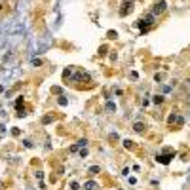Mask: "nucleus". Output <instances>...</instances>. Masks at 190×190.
Segmentation results:
<instances>
[{"mask_svg": "<svg viewBox=\"0 0 190 190\" xmlns=\"http://www.w3.org/2000/svg\"><path fill=\"white\" fill-rule=\"evenodd\" d=\"M154 17H156V15L150 11V14L143 15V17H141L139 21H137V27L141 29V34H147V32L150 31L152 27H154V23H156V19H154Z\"/></svg>", "mask_w": 190, "mask_h": 190, "instance_id": "1", "label": "nucleus"}, {"mask_svg": "<svg viewBox=\"0 0 190 190\" xmlns=\"http://www.w3.org/2000/svg\"><path fill=\"white\" fill-rule=\"evenodd\" d=\"M167 126L169 127H175V129H181L184 126V118L183 116L179 114V112H171V114H169V118H167Z\"/></svg>", "mask_w": 190, "mask_h": 190, "instance_id": "2", "label": "nucleus"}, {"mask_svg": "<svg viewBox=\"0 0 190 190\" xmlns=\"http://www.w3.org/2000/svg\"><path fill=\"white\" fill-rule=\"evenodd\" d=\"M165 10H167V2H165V0H156L154 6H152V14H154L156 17H158V15H162Z\"/></svg>", "mask_w": 190, "mask_h": 190, "instance_id": "3", "label": "nucleus"}, {"mask_svg": "<svg viewBox=\"0 0 190 190\" xmlns=\"http://www.w3.org/2000/svg\"><path fill=\"white\" fill-rule=\"evenodd\" d=\"M133 2L135 0H124L122 2V6H120V15L122 17H126V15H129L133 11Z\"/></svg>", "mask_w": 190, "mask_h": 190, "instance_id": "4", "label": "nucleus"}, {"mask_svg": "<svg viewBox=\"0 0 190 190\" xmlns=\"http://www.w3.org/2000/svg\"><path fill=\"white\" fill-rule=\"evenodd\" d=\"M74 72H76V68H74V67L65 68V70H63V82H65V84L72 82V78H74Z\"/></svg>", "mask_w": 190, "mask_h": 190, "instance_id": "5", "label": "nucleus"}, {"mask_svg": "<svg viewBox=\"0 0 190 190\" xmlns=\"http://www.w3.org/2000/svg\"><path fill=\"white\" fill-rule=\"evenodd\" d=\"M133 131L139 133V135H144V133H147V124H143V122H135V124H133Z\"/></svg>", "mask_w": 190, "mask_h": 190, "instance_id": "6", "label": "nucleus"}, {"mask_svg": "<svg viewBox=\"0 0 190 190\" xmlns=\"http://www.w3.org/2000/svg\"><path fill=\"white\" fill-rule=\"evenodd\" d=\"M171 158H173V156H167V154H158V156H156V160H158L160 164H164V165H167L169 162H171Z\"/></svg>", "mask_w": 190, "mask_h": 190, "instance_id": "7", "label": "nucleus"}, {"mask_svg": "<svg viewBox=\"0 0 190 190\" xmlns=\"http://www.w3.org/2000/svg\"><path fill=\"white\" fill-rule=\"evenodd\" d=\"M99 184L95 183V181H88V183H84V190H97Z\"/></svg>", "mask_w": 190, "mask_h": 190, "instance_id": "8", "label": "nucleus"}, {"mask_svg": "<svg viewBox=\"0 0 190 190\" xmlns=\"http://www.w3.org/2000/svg\"><path fill=\"white\" fill-rule=\"evenodd\" d=\"M107 112H116V105L112 103V101H108V103H107Z\"/></svg>", "mask_w": 190, "mask_h": 190, "instance_id": "9", "label": "nucleus"}, {"mask_svg": "<svg viewBox=\"0 0 190 190\" xmlns=\"http://www.w3.org/2000/svg\"><path fill=\"white\" fill-rule=\"evenodd\" d=\"M57 103L61 105V107H67V105H68V99H67V97H65V95H61V97H59V99H57Z\"/></svg>", "mask_w": 190, "mask_h": 190, "instance_id": "10", "label": "nucleus"}, {"mask_svg": "<svg viewBox=\"0 0 190 190\" xmlns=\"http://www.w3.org/2000/svg\"><path fill=\"white\" fill-rule=\"evenodd\" d=\"M152 101H154V105H162V103H164V95H154V97H152Z\"/></svg>", "mask_w": 190, "mask_h": 190, "instance_id": "11", "label": "nucleus"}, {"mask_svg": "<svg viewBox=\"0 0 190 190\" xmlns=\"http://www.w3.org/2000/svg\"><path fill=\"white\" fill-rule=\"evenodd\" d=\"M124 147H126L127 148V150H133V148H135V143H131V141H124Z\"/></svg>", "mask_w": 190, "mask_h": 190, "instance_id": "12", "label": "nucleus"}, {"mask_svg": "<svg viewBox=\"0 0 190 190\" xmlns=\"http://www.w3.org/2000/svg\"><path fill=\"white\" fill-rule=\"evenodd\" d=\"M107 36H108L110 40H112V38L116 40V38H118V32H116V31H108V32H107Z\"/></svg>", "mask_w": 190, "mask_h": 190, "instance_id": "13", "label": "nucleus"}, {"mask_svg": "<svg viewBox=\"0 0 190 190\" xmlns=\"http://www.w3.org/2000/svg\"><path fill=\"white\" fill-rule=\"evenodd\" d=\"M99 171H101V169L97 167V165H93V167H90V173H91V175H97Z\"/></svg>", "mask_w": 190, "mask_h": 190, "instance_id": "14", "label": "nucleus"}, {"mask_svg": "<svg viewBox=\"0 0 190 190\" xmlns=\"http://www.w3.org/2000/svg\"><path fill=\"white\" fill-rule=\"evenodd\" d=\"M50 122H53V116H46V118L42 120V124H50Z\"/></svg>", "mask_w": 190, "mask_h": 190, "instance_id": "15", "label": "nucleus"}, {"mask_svg": "<svg viewBox=\"0 0 190 190\" xmlns=\"http://www.w3.org/2000/svg\"><path fill=\"white\" fill-rule=\"evenodd\" d=\"M80 156H82V158H86V156H88V150H86V147H84V148H80Z\"/></svg>", "mask_w": 190, "mask_h": 190, "instance_id": "16", "label": "nucleus"}, {"mask_svg": "<svg viewBox=\"0 0 190 190\" xmlns=\"http://www.w3.org/2000/svg\"><path fill=\"white\" fill-rule=\"evenodd\" d=\"M51 91H53V93H57V95H61V88H57V86H55V88H51Z\"/></svg>", "mask_w": 190, "mask_h": 190, "instance_id": "17", "label": "nucleus"}, {"mask_svg": "<svg viewBox=\"0 0 190 190\" xmlns=\"http://www.w3.org/2000/svg\"><path fill=\"white\" fill-rule=\"evenodd\" d=\"M70 190H80V184L78 183H70Z\"/></svg>", "mask_w": 190, "mask_h": 190, "instance_id": "18", "label": "nucleus"}, {"mask_svg": "<svg viewBox=\"0 0 190 190\" xmlns=\"http://www.w3.org/2000/svg\"><path fill=\"white\" fill-rule=\"evenodd\" d=\"M86 144H88V141H86V139H80V141H78V147H80V148L86 147Z\"/></svg>", "mask_w": 190, "mask_h": 190, "instance_id": "19", "label": "nucleus"}, {"mask_svg": "<svg viewBox=\"0 0 190 190\" xmlns=\"http://www.w3.org/2000/svg\"><path fill=\"white\" fill-rule=\"evenodd\" d=\"M105 53H107V46H101L99 48V55H105Z\"/></svg>", "mask_w": 190, "mask_h": 190, "instance_id": "20", "label": "nucleus"}, {"mask_svg": "<svg viewBox=\"0 0 190 190\" xmlns=\"http://www.w3.org/2000/svg\"><path fill=\"white\" fill-rule=\"evenodd\" d=\"M154 80H156V82H158V84H160V82H162V80H164V74H156V76H154Z\"/></svg>", "mask_w": 190, "mask_h": 190, "instance_id": "21", "label": "nucleus"}, {"mask_svg": "<svg viewBox=\"0 0 190 190\" xmlns=\"http://www.w3.org/2000/svg\"><path fill=\"white\" fill-rule=\"evenodd\" d=\"M78 150H80L78 144H72V147H70V152H78Z\"/></svg>", "mask_w": 190, "mask_h": 190, "instance_id": "22", "label": "nucleus"}, {"mask_svg": "<svg viewBox=\"0 0 190 190\" xmlns=\"http://www.w3.org/2000/svg\"><path fill=\"white\" fill-rule=\"evenodd\" d=\"M32 65H34V67H40L42 61H40V59H32Z\"/></svg>", "mask_w": 190, "mask_h": 190, "instance_id": "23", "label": "nucleus"}, {"mask_svg": "<svg viewBox=\"0 0 190 190\" xmlns=\"http://www.w3.org/2000/svg\"><path fill=\"white\" fill-rule=\"evenodd\" d=\"M116 141H118V135H116V133H114V135H110V143H116Z\"/></svg>", "mask_w": 190, "mask_h": 190, "instance_id": "24", "label": "nucleus"}]
</instances>
